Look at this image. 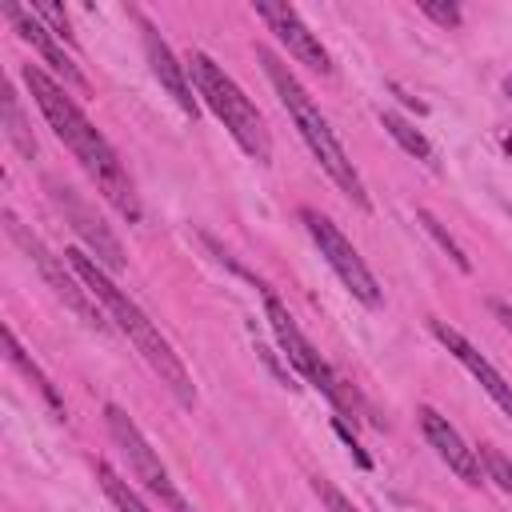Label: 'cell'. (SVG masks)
Listing matches in <instances>:
<instances>
[{
  "label": "cell",
  "instance_id": "6da1fadb",
  "mask_svg": "<svg viewBox=\"0 0 512 512\" xmlns=\"http://www.w3.org/2000/svg\"><path fill=\"white\" fill-rule=\"evenodd\" d=\"M20 76H24L28 92H32V100H36V108L44 112L48 128L56 132V140L80 160V168L92 176V184L100 188V196H104L128 224H136V220H140V196H136V188H132V176L124 172L116 148L108 144V136L80 112V104L64 92V84L52 80L44 68L24 64Z\"/></svg>",
  "mask_w": 512,
  "mask_h": 512
},
{
  "label": "cell",
  "instance_id": "ac0fdd59",
  "mask_svg": "<svg viewBox=\"0 0 512 512\" xmlns=\"http://www.w3.org/2000/svg\"><path fill=\"white\" fill-rule=\"evenodd\" d=\"M96 480H100L104 496H108L120 512H148V504H144V500H140V496H136V492H132V488H128V484H124L108 464H96Z\"/></svg>",
  "mask_w": 512,
  "mask_h": 512
},
{
  "label": "cell",
  "instance_id": "7a4b0ae2",
  "mask_svg": "<svg viewBox=\"0 0 512 512\" xmlns=\"http://www.w3.org/2000/svg\"><path fill=\"white\" fill-rule=\"evenodd\" d=\"M64 260L72 264V272L80 276V284L96 296V304L116 320V328L136 344V352L144 356V364L160 376V384L176 396V404H184V408H192L196 404V384H192V376H188V368H184V360L172 352V344L160 336V328L140 312V304L128 296V292H120L116 284H112V276H108V268H100L88 252H80V248H68L64 252Z\"/></svg>",
  "mask_w": 512,
  "mask_h": 512
},
{
  "label": "cell",
  "instance_id": "8992f818",
  "mask_svg": "<svg viewBox=\"0 0 512 512\" xmlns=\"http://www.w3.org/2000/svg\"><path fill=\"white\" fill-rule=\"evenodd\" d=\"M264 312H268V324H272V332H276V340H280V348H284V360H288L316 392H324L344 416H348V412L356 416V396L344 388V380L332 372V364L316 352V344L300 332V324L292 320V312L284 308V300H280L272 288H264Z\"/></svg>",
  "mask_w": 512,
  "mask_h": 512
},
{
  "label": "cell",
  "instance_id": "5b68a950",
  "mask_svg": "<svg viewBox=\"0 0 512 512\" xmlns=\"http://www.w3.org/2000/svg\"><path fill=\"white\" fill-rule=\"evenodd\" d=\"M4 232L12 236V244L40 268V276H44V284L56 292V300H64V308H72L88 328H96V332H108V312L96 304V296L80 284V276L72 272V264L64 260V256H56L36 232H28L24 224H20V216L12 212V208H4Z\"/></svg>",
  "mask_w": 512,
  "mask_h": 512
},
{
  "label": "cell",
  "instance_id": "ffe728a7",
  "mask_svg": "<svg viewBox=\"0 0 512 512\" xmlns=\"http://www.w3.org/2000/svg\"><path fill=\"white\" fill-rule=\"evenodd\" d=\"M480 460L488 468V480H496L504 492H512V460L500 448H480Z\"/></svg>",
  "mask_w": 512,
  "mask_h": 512
},
{
  "label": "cell",
  "instance_id": "603a6c76",
  "mask_svg": "<svg viewBox=\"0 0 512 512\" xmlns=\"http://www.w3.org/2000/svg\"><path fill=\"white\" fill-rule=\"evenodd\" d=\"M420 12H424V16H432V20H436V24H444V28H456V24H460V8H456V4L424 0V4H420Z\"/></svg>",
  "mask_w": 512,
  "mask_h": 512
},
{
  "label": "cell",
  "instance_id": "2e32d148",
  "mask_svg": "<svg viewBox=\"0 0 512 512\" xmlns=\"http://www.w3.org/2000/svg\"><path fill=\"white\" fill-rule=\"evenodd\" d=\"M0 96H4V136H8V144H12L24 160H32V156H36V140H32L28 116H24V108H20V96H16L12 84H4Z\"/></svg>",
  "mask_w": 512,
  "mask_h": 512
},
{
  "label": "cell",
  "instance_id": "4fadbf2b",
  "mask_svg": "<svg viewBox=\"0 0 512 512\" xmlns=\"http://www.w3.org/2000/svg\"><path fill=\"white\" fill-rule=\"evenodd\" d=\"M0 12H4V20L16 28V36L24 40V44H32L36 52H40V60L56 72V76H64V84H72V88H84V72L72 64V56L56 44V32L36 16V8H24V4H0Z\"/></svg>",
  "mask_w": 512,
  "mask_h": 512
},
{
  "label": "cell",
  "instance_id": "484cf974",
  "mask_svg": "<svg viewBox=\"0 0 512 512\" xmlns=\"http://www.w3.org/2000/svg\"><path fill=\"white\" fill-rule=\"evenodd\" d=\"M504 148H508V152H512V136H508V140H504Z\"/></svg>",
  "mask_w": 512,
  "mask_h": 512
},
{
  "label": "cell",
  "instance_id": "5bb4252c",
  "mask_svg": "<svg viewBox=\"0 0 512 512\" xmlns=\"http://www.w3.org/2000/svg\"><path fill=\"white\" fill-rule=\"evenodd\" d=\"M140 28H144V52H148V64H152V72H156V80L164 84V92L176 100V108L184 112V116H200V100H196V88L188 84V68L176 60V52L164 44V36L140 16Z\"/></svg>",
  "mask_w": 512,
  "mask_h": 512
},
{
  "label": "cell",
  "instance_id": "9a60e30c",
  "mask_svg": "<svg viewBox=\"0 0 512 512\" xmlns=\"http://www.w3.org/2000/svg\"><path fill=\"white\" fill-rule=\"evenodd\" d=\"M4 352H8V360L36 384V392H40V400L52 408V420H68V408H64V400H60V392H56V384L36 368V360H28V352L20 348V340H16V332L12 328H4Z\"/></svg>",
  "mask_w": 512,
  "mask_h": 512
},
{
  "label": "cell",
  "instance_id": "44dd1931",
  "mask_svg": "<svg viewBox=\"0 0 512 512\" xmlns=\"http://www.w3.org/2000/svg\"><path fill=\"white\" fill-rule=\"evenodd\" d=\"M312 488H316V496L328 504V512H360V508H356V504H352V500H348L332 480H320V476H316V480H312Z\"/></svg>",
  "mask_w": 512,
  "mask_h": 512
},
{
  "label": "cell",
  "instance_id": "cb8c5ba5",
  "mask_svg": "<svg viewBox=\"0 0 512 512\" xmlns=\"http://www.w3.org/2000/svg\"><path fill=\"white\" fill-rule=\"evenodd\" d=\"M492 312H496V316H500V324L512 332V308H508L504 300H492Z\"/></svg>",
  "mask_w": 512,
  "mask_h": 512
},
{
  "label": "cell",
  "instance_id": "e0dca14e",
  "mask_svg": "<svg viewBox=\"0 0 512 512\" xmlns=\"http://www.w3.org/2000/svg\"><path fill=\"white\" fill-rule=\"evenodd\" d=\"M380 124H384V132L408 152V156H416V160H424V164H436V152H432V144L424 140V132L412 124V120H404L400 112H380Z\"/></svg>",
  "mask_w": 512,
  "mask_h": 512
},
{
  "label": "cell",
  "instance_id": "7c38bea8",
  "mask_svg": "<svg viewBox=\"0 0 512 512\" xmlns=\"http://www.w3.org/2000/svg\"><path fill=\"white\" fill-rule=\"evenodd\" d=\"M432 336H436V340H440V344H444V348H448V352L468 368V376L488 392V400H492V404L512 420V384L492 368V360H488V356H484V352H480L464 332H456V328H452V324H444V320H432Z\"/></svg>",
  "mask_w": 512,
  "mask_h": 512
},
{
  "label": "cell",
  "instance_id": "7402d4cb",
  "mask_svg": "<svg viewBox=\"0 0 512 512\" xmlns=\"http://www.w3.org/2000/svg\"><path fill=\"white\" fill-rule=\"evenodd\" d=\"M36 8V16L60 36V40H68L72 44V28H68V16H64V8H56V4H32Z\"/></svg>",
  "mask_w": 512,
  "mask_h": 512
},
{
  "label": "cell",
  "instance_id": "d6986e66",
  "mask_svg": "<svg viewBox=\"0 0 512 512\" xmlns=\"http://www.w3.org/2000/svg\"><path fill=\"white\" fill-rule=\"evenodd\" d=\"M416 220H420V228H424V232H428V236H432V240H436V244H440V248L452 256V264H456L460 272H472V260L464 256V248H460V244L448 236V228H444V224H440V220H436L428 208H416Z\"/></svg>",
  "mask_w": 512,
  "mask_h": 512
},
{
  "label": "cell",
  "instance_id": "277c9868",
  "mask_svg": "<svg viewBox=\"0 0 512 512\" xmlns=\"http://www.w3.org/2000/svg\"><path fill=\"white\" fill-rule=\"evenodd\" d=\"M188 72H192V88L196 96L212 108V116L232 132V140L244 148V156H252L256 164L272 160V136L264 128L260 108L244 96V88L208 56V52H192L188 56Z\"/></svg>",
  "mask_w": 512,
  "mask_h": 512
},
{
  "label": "cell",
  "instance_id": "52a82bcc",
  "mask_svg": "<svg viewBox=\"0 0 512 512\" xmlns=\"http://www.w3.org/2000/svg\"><path fill=\"white\" fill-rule=\"evenodd\" d=\"M104 420H108V432H112L116 448L124 452V460H128L132 476H136L152 496H160V504H164L168 512H192V504H188V500H184V492L172 484V476H168L164 460H160V456H156V448L144 440V432L136 428V420H132L120 404H108V408H104Z\"/></svg>",
  "mask_w": 512,
  "mask_h": 512
},
{
  "label": "cell",
  "instance_id": "d4e9b609",
  "mask_svg": "<svg viewBox=\"0 0 512 512\" xmlns=\"http://www.w3.org/2000/svg\"><path fill=\"white\" fill-rule=\"evenodd\" d=\"M504 92H508V96H512V76H508V80H504Z\"/></svg>",
  "mask_w": 512,
  "mask_h": 512
},
{
  "label": "cell",
  "instance_id": "9c48e42d",
  "mask_svg": "<svg viewBox=\"0 0 512 512\" xmlns=\"http://www.w3.org/2000/svg\"><path fill=\"white\" fill-rule=\"evenodd\" d=\"M48 196H52V204L64 212V220L72 224V232L92 248L96 264L108 268V272H120V268H124V248H120L116 232L96 216V208H92L76 188L60 184V180H48Z\"/></svg>",
  "mask_w": 512,
  "mask_h": 512
},
{
  "label": "cell",
  "instance_id": "30bf717a",
  "mask_svg": "<svg viewBox=\"0 0 512 512\" xmlns=\"http://www.w3.org/2000/svg\"><path fill=\"white\" fill-rule=\"evenodd\" d=\"M416 420H420V432L424 440L436 448V456L448 464V472H456L464 484H484V460L476 448L464 444V436L448 424V416H440L432 404H420L416 408Z\"/></svg>",
  "mask_w": 512,
  "mask_h": 512
},
{
  "label": "cell",
  "instance_id": "3957f363",
  "mask_svg": "<svg viewBox=\"0 0 512 512\" xmlns=\"http://www.w3.org/2000/svg\"><path fill=\"white\" fill-rule=\"evenodd\" d=\"M256 60L264 64V76H268V84L276 88V96H280V104L288 108V116H292V124H296V132H300V140L308 144V152L320 160V168L332 176V184L356 204V208H372V200H368V188H364V180H360V172L352 168V160H348V152H344V144L336 140V132L328 128V120H324V112L316 108V100L308 96V88L300 84V76L272 52V48H256Z\"/></svg>",
  "mask_w": 512,
  "mask_h": 512
},
{
  "label": "cell",
  "instance_id": "ba28073f",
  "mask_svg": "<svg viewBox=\"0 0 512 512\" xmlns=\"http://www.w3.org/2000/svg\"><path fill=\"white\" fill-rule=\"evenodd\" d=\"M300 220H304V228H308V236L316 240V248H320V256L328 260V268L340 276V284L360 300V304H368V308H380V300H384V292H380V284H376V276H372V268L364 264V256L352 248V240L324 216V212H316V208H304L300 212Z\"/></svg>",
  "mask_w": 512,
  "mask_h": 512
},
{
  "label": "cell",
  "instance_id": "8fae6325",
  "mask_svg": "<svg viewBox=\"0 0 512 512\" xmlns=\"http://www.w3.org/2000/svg\"><path fill=\"white\" fill-rule=\"evenodd\" d=\"M252 12L276 32V40L300 60V64H308V68H316V72H332V56H328V48L316 40V32L300 20V12L292 8V4H252Z\"/></svg>",
  "mask_w": 512,
  "mask_h": 512
}]
</instances>
